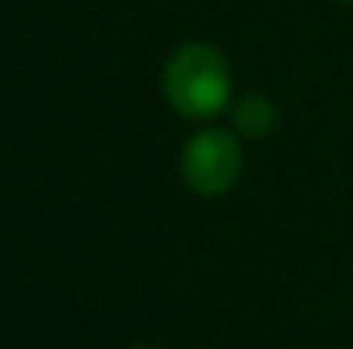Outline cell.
<instances>
[{"label":"cell","mask_w":353,"mask_h":349,"mask_svg":"<svg viewBox=\"0 0 353 349\" xmlns=\"http://www.w3.org/2000/svg\"><path fill=\"white\" fill-rule=\"evenodd\" d=\"M165 96L182 116H216L230 96V69L210 45H182L165 65Z\"/></svg>","instance_id":"cell-1"},{"label":"cell","mask_w":353,"mask_h":349,"mask_svg":"<svg viewBox=\"0 0 353 349\" xmlns=\"http://www.w3.org/2000/svg\"><path fill=\"white\" fill-rule=\"evenodd\" d=\"M240 175V147L230 134L206 130L196 134L182 151V178L196 195L216 199L234 189Z\"/></svg>","instance_id":"cell-2"},{"label":"cell","mask_w":353,"mask_h":349,"mask_svg":"<svg viewBox=\"0 0 353 349\" xmlns=\"http://www.w3.org/2000/svg\"><path fill=\"white\" fill-rule=\"evenodd\" d=\"M234 123H236V130H240L243 137H250V140H261V137H268V134L274 130L278 114H274L271 100H264V96H247V100L236 107Z\"/></svg>","instance_id":"cell-3"}]
</instances>
